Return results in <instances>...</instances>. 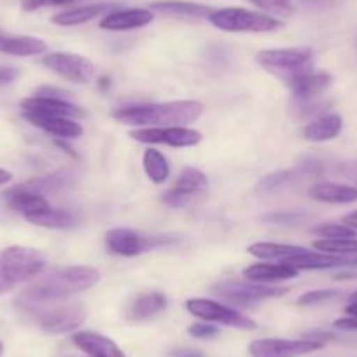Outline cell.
<instances>
[{
	"mask_svg": "<svg viewBox=\"0 0 357 357\" xmlns=\"http://www.w3.org/2000/svg\"><path fill=\"white\" fill-rule=\"evenodd\" d=\"M100 280V272L89 266L58 268L40 275L18 296L16 305L26 314L47 307L50 303H60L74 294L93 287Z\"/></svg>",
	"mask_w": 357,
	"mask_h": 357,
	"instance_id": "obj_1",
	"label": "cell"
},
{
	"mask_svg": "<svg viewBox=\"0 0 357 357\" xmlns=\"http://www.w3.org/2000/svg\"><path fill=\"white\" fill-rule=\"evenodd\" d=\"M202 112L204 105L198 100H175L118 109L112 116L123 125L156 128V126H181L193 123L200 118Z\"/></svg>",
	"mask_w": 357,
	"mask_h": 357,
	"instance_id": "obj_2",
	"label": "cell"
},
{
	"mask_svg": "<svg viewBox=\"0 0 357 357\" xmlns=\"http://www.w3.org/2000/svg\"><path fill=\"white\" fill-rule=\"evenodd\" d=\"M46 257L37 249L11 245L0 250V294L15 289L18 284L39 275Z\"/></svg>",
	"mask_w": 357,
	"mask_h": 357,
	"instance_id": "obj_3",
	"label": "cell"
},
{
	"mask_svg": "<svg viewBox=\"0 0 357 357\" xmlns=\"http://www.w3.org/2000/svg\"><path fill=\"white\" fill-rule=\"evenodd\" d=\"M208 22L222 32L242 33H264L280 29L282 23L270 15L247 11L242 8L214 9L208 16Z\"/></svg>",
	"mask_w": 357,
	"mask_h": 357,
	"instance_id": "obj_4",
	"label": "cell"
},
{
	"mask_svg": "<svg viewBox=\"0 0 357 357\" xmlns=\"http://www.w3.org/2000/svg\"><path fill=\"white\" fill-rule=\"evenodd\" d=\"M212 293L218 294L222 300L229 303L249 307V305L259 303V301L270 300V298L282 296L287 293L284 287H270L256 282H242V280H221L212 286Z\"/></svg>",
	"mask_w": 357,
	"mask_h": 357,
	"instance_id": "obj_5",
	"label": "cell"
},
{
	"mask_svg": "<svg viewBox=\"0 0 357 357\" xmlns=\"http://www.w3.org/2000/svg\"><path fill=\"white\" fill-rule=\"evenodd\" d=\"M105 242H107L111 252L118 254V256L133 257L147 252V250L174 243L175 238L167 235H140V233L128 228H114L107 233Z\"/></svg>",
	"mask_w": 357,
	"mask_h": 357,
	"instance_id": "obj_6",
	"label": "cell"
},
{
	"mask_svg": "<svg viewBox=\"0 0 357 357\" xmlns=\"http://www.w3.org/2000/svg\"><path fill=\"white\" fill-rule=\"evenodd\" d=\"M30 315L37 319V324L43 331L50 335H61L75 331L84 322L86 308L81 303H61L54 307H43Z\"/></svg>",
	"mask_w": 357,
	"mask_h": 357,
	"instance_id": "obj_7",
	"label": "cell"
},
{
	"mask_svg": "<svg viewBox=\"0 0 357 357\" xmlns=\"http://www.w3.org/2000/svg\"><path fill=\"white\" fill-rule=\"evenodd\" d=\"M208 190L207 175L198 168L186 167L178 174L174 186L163 195V204L174 208H183L195 204L198 198L204 197Z\"/></svg>",
	"mask_w": 357,
	"mask_h": 357,
	"instance_id": "obj_8",
	"label": "cell"
},
{
	"mask_svg": "<svg viewBox=\"0 0 357 357\" xmlns=\"http://www.w3.org/2000/svg\"><path fill=\"white\" fill-rule=\"evenodd\" d=\"M186 308L190 314H193L198 319H204L205 322H218V324L229 326V328L249 329V331L256 329V322L252 319H249L235 308L218 303V301L195 298V300L186 301Z\"/></svg>",
	"mask_w": 357,
	"mask_h": 357,
	"instance_id": "obj_9",
	"label": "cell"
},
{
	"mask_svg": "<svg viewBox=\"0 0 357 357\" xmlns=\"http://www.w3.org/2000/svg\"><path fill=\"white\" fill-rule=\"evenodd\" d=\"M43 63L50 70L56 72L58 75L75 84H86L95 77V72H97L93 61H89L81 54L63 53V51L46 54L43 58Z\"/></svg>",
	"mask_w": 357,
	"mask_h": 357,
	"instance_id": "obj_10",
	"label": "cell"
},
{
	"mask_svg": "<svg viewBox=\"0 0 357 357\" xmlns=\"http://www.w3.org/2000/svg\"><path fill=\"white\" fill-rule=\"evenodd\" d=\"M324 343L314 340H284V338H263L254 340L249 345L250 357H300L305 354L322 349Z\"/></svg>",
	"mask_w": 357,
	"mask_h": 357,
	"instance_id": "obj_11",
	"label": "cell"
},
{
	"mask_svg": "<svg viewBox=\"0 0 357 357\" xmlns=\"http://www.w3.org/2000/svg\"><path fill=\"white\" fill-rule=\"evenodd\" d=\"M133 140L142 144H165L172 147H195L202 142V133L186 126H156L130 133Z\"/></svg>",
	"mask_w": 357,
	"mask_h": 357,
	"instance_id": "obj_12",
	"label": "cell"
},
{
	"mask_svg": "<svg viewBox=\"0 0 357 357\" xmlns=\"http://www.w3.org/2000/svg\"><path fill=\"white\" fill-rule=\"evenodd\" d=\"M282 79L287 82L294 97L301 102H308L312 98L319 97L321 93H324L333 81V77L328 72L312 70L310 63L282 75Z\"/></svg>",
	"mask_w": 357,
	"mask_h": 357,
	"instance_id": "obj_13",
	"label": "cell"
},
{
	"mask_svg": "<svg viewBox=\"0 0 357 357\" xmlns=\"http://www.w3.org/2000/svg\"><path fill=\"white\" fill-rule=\"evenodd\" d=\"M257 63L280 77L312 61V50L308 47H286V50H264L257 53Z\"/></svg>",
	"mask_w": 357,
	"mask_h": 357,
	"instance_id": "obj_14",
	"label": "cell"
},
{
	"mask_svg": "<svg viewBox=\"0 0 357 357\" xmlns=\"http://www.w3.org/2000/svg\"><path fill=\"white\" fill-rule=\"evenodd\" d=\"M322 172V165L317 160H305L303 165L293 168V170H282L263 177L257 183L256 190L259 193H279V191L289 190L301 183L305 177H315Z\"/></svg>",
	"mask_w": 357,
	"mask_h": 357,
	"instance_id": "obj_15",
	"label": "cell"
},
{
	"mask_svg": "<svg viewBox=\"0 0 357 357\" xmlns=\"http://www.w3.org/2000/svg\"><path fill=\"white\" fill-rule=\"evenodd\" d=\"M23 112L29 114H44V116H61V118H81L86 112L81 107L74 105L72 102L63 100V98H53V97H36L25 98L22 102Z\"/></svg>",
	"mask_w": 357,
	"mask_h": 357,
	"instance_id": "obj_16",
	"label": "cell"
},
{
	"mask_svg": "<svg viewBox=\"0 0 357 357\" xmlns=\"http://www.w3.org/2000/svg\"><path fill=\"white\" fill-rule=\"evenodd\" d=\"M72 343L89 357H126V354L107 336L93 331H79L72 336Z\"/></svg>",
	"mask_w": 357,
	"mask_h": 357,
	"instance_id": "obj_17",
	"label": "cell"
},
{
	"mask_svg": "<svg viewBox=\"0 0 357 357\" xmlns=\"http://www.w3.org/2000/svg\"><path fill=\"white\" fill-rule=\"evenodd\" d=\"M26 119L37 128L44 130L46 133L60 139H77L82 135V126L72 118H61V116H44V114H29L23 112Z\"/></svg>",
	"mask_w": 357,
	"mask_h": 357,
	"instance_id": "obj_18",
	"label": "cell"
},
{
	"mask_svg": "<svg viewBox=\"0 0 357 357\" xmlns=\"http://www.w3.org/2000/svg\"><path fill=\"white\" fill-rule=\"evenodd\" d=\"M4 200L6 204H8V207H11L13 211L23 214V218L50 207L46 197L36 193V191H32L30 188H26L25 184H18V186L6 191Z\"/></svg>",
	"mask_w": 357,
	"mask_h": 357,
	"instance_id": "obj_19",
	"label": "cell"
},
{
	"mask_svg": "<svg viewBox=\"0 0 357 357\" xmlns=\"http://www.w3.org/2000/svg\"><path fill=\"white\" fill-rule=\"evenodd\" d=\"M153 22V13L147 9H118L105 16L100 22V29L112 32H125V30L142 29Z\"/></svg>",
	"mask_w": 357,
	"mask_h": 357,
	"instance_id": "obj_20",
	"label": "cell"
},
{
	"mask_svg": "<svg viewBox=\"0 0 357 357\" xmlns=\"http://www.w3.org/2000/svg\"><path fill=\"white\" fill-rule=\"evenodd\" d=\"M243 277L256 284L280 282V280H289L298 277V270L287 263H257L245 268Z\"/></svg>",
	"mask_w": 357,
	"mask_h": 357,
	"instance_id": "obj_21",
	"label": "cell"
},
{
	"mask_svg": "<svg viewBox=\"0 0 357 357\" xmlns=\"http://www.w3.org/2000/svg\"><path fill=\"white\" fill-rule=\"evenodd\" d=\"M289 266L300 270H326V268H338V266H349L352 261L345 259L342 256H335V254L326 252H312V250H305L303 254L291 257L286 261Z\"/></svg>",
	"mask_w": 357,
	"mask_h": 357,
	"instance_id": "obj_22",
	"label": "cell"
},
{
	"mask_svg": "<svg viewBox=\"0 0 357 357\" xmlns=\"http://www.w3.org/2000/svg\"><path fill=\"white\" fill-rule=\"evenodd\" d=\"M167 307V298L161 293H146L140 294L135 301L128 307L126 317L130 321H147V319L156 317L160 312L165 310Z\"/></svg>",
	"mask_w": 357,
	"mask_h": 357,
	"instance_id": "obj_23",
	"label": "cell"
},
{
	"mask_svg": "<svg viewBox=\"0 0 357 357\" xmlns=\"http://www.w3.org/2000/svg\"><path fill=\"white\" fill-rule=\"evenodd\" d=\"M343 128V119L338 114H326L305 126L303 137L310 142H326L340 135Z\"/></svg>",
	"mask_w": 357,
	"mask_h": 357,
	"instance_id": "obj_24",
	"label": "cell"
},
{
	"mask_svg": "<svg viewBox=\"0 0 357 357\" xmlns=\"http://www.w3.org/2000/svg\"><path fill=\"white\" fill-rule=\"evenodd\" d=\"M310 197L324 204H354L357 202V190L345 184L319 183L310 190Z\"/></svg>",
	"mask_w": 357,
	"mask_h": 357,
	"instance_id": "obj_25",
	"label": "cell"
},
{
	"mask_svg": "<svg viewBox=\"0 0 357 357\" xmlns=\"http://www.w3.org/2000/svg\"><path fill=\"white\" fill-rule=\"evenodd\" d=\"M46 50V43L37 37L0 36V53L13 54V56H36Z\"/></svg>",
	"mask_w": 357,
	"mask_h": 357,
	"instance_id": "obj_26",
	"label": "cell"
},
{
	"mask_svg": "<svg viewBox=\"0 0 357 357\" xmlns=\"http://www.w3.org/2000/svg\"><path fill=\"white\" fill-rule=\"evenodd\" d=\"M25 219L29 222H32V225L54 229L72 228V226H75L79 222L77 215H75L74 212L67 211V208H54L51 207V205L47 208H44V211L26 215Z\"/></svg>",
	"mask_w": 357,
	"mask_h": 357,
	"instance_id": "obj_27",
	"label": "cell"
},
{
	"mask_svg": "<svg viewBox=\"0 0 357 357\" xmlns=\"http://www.w3.org/2000/svg\"><path fill=\"white\" fill-rule=\"evenodd\" d=\"M112 6L109 4H95V6H81V8H74V9H67L63 13H58L51 18V22L54 25L60 26H75V25H82V23L91 22L97 16L104 15V13L111 11Z\"/></svg>",
	"mask_w": 357,
	"mask_h": 357,
	"instance_id": "obj_28",
	"label": "cell"
},
{
	"mask_svg": "<svg viewBox=\"0 0 357 357\" xmlns=\"http://www.w3.org/2000/svg\"><path fill=\"white\" fill-rule=\"evenodd\" d=\"M247 250H249L250 256L259 257V259H275V261H284V263H286L287 259L298 256V254H303L307 249L298 245H287V243L257 242V243H252Z\"/></svg>",
	"mask_w": 357,
	"mask_h": 357,
	"instance_id": "obj_29",
	"label": "cell"
},
{
	"mask_svg": "<svg viewBox=\"0 0 357 357\" xmlns=\"http://www.w3.org/2000/svg\"><path fill=\"white\" fill-rule=\"evenodd\" d=\"M75 177L70 172H54V174L44 175V177H37L29 181V183H23L26 188H30L32 191L39 195L46 193H60V191L67 190L74 184Z\"/></svg>",
	"mask_w": 357,
	"mask_h": 357,
	"instance_id": "obj_30",
	"label": "cell"
},
{
	"mask_svg": "<svg viewBox=\"0 0 357 357\" xmlns=\"http://www.w3.org/2000/svg\"><path fill=\"white\" fill-rule=\"evenodd\" d=\"M153 11L168 16H186V18H208L214 11L208 6L193 4V2H156L151 6Z\"/></svg>",
	"mask_w": 357,
	"mask_h": 357,
	"instance_id": "obj_31",
	"label": "cell"
},
{
	"mask_svg": "<svg viewBox=\"0 0 357 357\" xmlns=\"http://www.w3.org/2000/svg\"><path fill=\"white\" fill-rule=\"evenodd\" d=\"M144 170L154 184L165 183L170 175V167L163 154L156 149H147L142 156Z\"/></svg>",
	"mask_w": 357,
	"mask_h": 357,
	"instance_id": "obj_32",
	"label": "cell"
},
{
	"mask_svg": "<svg viewBox=\"0 0 357 357\" xmlns=\"http://www.w3.org/2000/svg\"><path fill=\"white\" fill-rule=\"evenodd\" d=\"M315 249L326 254H335V256H342V254H357V238H342V240H317L314 242Z\"/></svg>",
	"mask_w": 357,
	"mask_h": 357,
	"instance_id": "obj_33",
	"label": "cell"
},
{
	"mask_svg": "<svg viewBox=\"0 0 357 357\" xmlns=\"http://www.w3.org/2000/svg\"><path fill=\"white\" fill-rule=\"evenodd\" d=\"M247 2L256 6L261 11L268 13V15L280 16V18H287L294 11L293 0H247Z\"/></svg>",
	"mask_w": 357,
	"mask_h": 357,
	"instance_id": "obj_34",
	"label": "cell"
},
{
	"mask_svg": "<svg viewBox=\"0 0 357 357\" xmlns=\"http://www.w3.org/2000/svg\"><path fill=\"white\" fill-rule=\"evenodd\" d=\"M308 218L310 215L305 214V212H272V214L264 215V221L294 228V226H301L303 222H307Z\"/></svg>",
	"mask_w": 357,
	"mask_h": 357,
	"instance_id": "obj_35",
	"label": "cell"
},
{
	"mask_svg": "<svg viewBox=\"0 0 357 357\" xmlns=\"http://www.w3.org/2000/svg\"><path fill=\"white\" fill-rule=\"evenodd\" d=\"M314 233L322 235L328 240H342V238H356V229L347 225H321L315 226Z\"/></svg>",
	"mask_w": 357,
	"mask_h": 357,
	"instance_id": "obj_36",
	"label": "cell"
},
{
	"mask_svg": "<svg viewBox=\"0 0 357 357\" xmlns=\"http://www.w3.org/2000/svg\"><path fill=\"white\" fill-rule=\"evenodd\" d=\"M338 296L336 291L329 289H321V291H310V293L303 294V296L298 298V305H303V307H312V305H321L324 301L333 300V298Z\"/></svg>",
	"mask_w": 357,
	"mask_h": 357,
	"instance_id": "obj_37",
	"label": "cell"
},
{
	"mask_svg": "<svg viewBox=\"0 0 357 357\" xmlns=\"http://www.w3.org/2000/svg\"><path fill=\"white\" fill-rule=\"evenodd\" d=\"M75 0H20L22 9L26 13H33L43 8H60V6H70Z\"/></svg>",
	"mask_w": 357,
	"mask_h": 357,
	"instance_id": "obj_38",
	"label": "cell"
},
{
	"mask_svg": "<svg viewBox=\"0 0 357 357\" xmlns=\"http://www.w3.org/2000/svg\"><path fill=\"white\" fill-rule=\"evenodd\" d=\"M298 2H300L301 8H305L307 11L321 13L338 8V6H342L343 0H298Z\"/></svg>",
	"mask_w": 357,
	"mask_h": 357,
	"instance_id": "obj_39",
	"label": "cell"
},
{
	"mask_svg": "<svg viewBox=\"0 0 357 357\" xmlns=\"http://www.w3.org/2000/svg\"><path fill=\"white\" fill-rule=\"evenodd\" d=\"M188 333H190L191 336H195V338L211 340V338H215V336H219V328L208 324V322H197V324L188 328Z\"/></svg>",
	"mask_w": 357,
	"mask_h": 357,
	"instance_id": "obj_40",
	"label": "cell"
},
{
	"mask_svg": "<svg viewBox=\"0 0 357 357\" xmlns=\"http://www.w3.org/2000/svg\"><path fill=\"white\" fill-rule=\"evenodd\" d=\"M20 70L15 67H0V86H8L18 79Z\"/></svg>",
	"mask_w": 357,
	"mask_h": 357,
	"instance_id": "obj_41",
	"label": "cell"
},
{
	"mask_svg": "<svg viewBox=\"0 0 357 357\" xmlns=\"http://www.w3.org/2000/svg\"><path fill=\"white\" fill-rule=\"evenodd\" d=\"M335 328L343 329V331H357V315H349L335 321Z\"/></svg>",
	"mask_w": 357,
	"mask_h": 357,
	"instance_id": "obj_42",
	"label": "cell"
},
{
	"mask_svg": "<svg viewBox=\"0 0 357 357\" xmlns=\"http://www.w3.org/2000/svg\"><path fill=\"white\" fill-rule=\"evenodd\" d=\"M170 357H204V352L191 347H177L170 352Z\"/></svg>",
	"mask_w": 357,
	"mask_h": 357,
	"instance_id": "obj_43",
	"label": "cell"
},
{
	"mask_svg": "<svg viewBox=\"0 0 357 357\" xmlns=\"http://www.w3.org/2000/svg\"><path fill=\"white\" fill-rule=\"evenodd\" d=\"M347 314L349 315H357V293H354L350 296V303L347 307Z\"/></svg>",
	"mask_w": 357,
	"mask_h": 357,
	"instance_id": "obj_44",
	"label": "cell"
},
{
	"mask_svg": "<svg viewBox=\"0 0 357 357\" xmlns=\"http://www.w3.org/2000/svg\"><path fill=\"white\" fill-rule=\"evenodd\" d=\"M345 225L350 226V228L357 229V211L352 212V214H349L345 218Z\"/></svg>",
	"mask_w": 357,
	"mask_h": 357,
	"instance_id": "obj_45",
	"label": "cell"
},
{
	"mask_svg": "<svg viewBox=\"0 0 357 357\" xmlns=\"http://www.w3.org/2000/svg\"><path fill=\"white\" fill-rule=\"evenodd\" d=\"M11 178H13L11 172L4 170V168H0V186H2V184H8Z\"/></svg>",
	"mask_w": 357,
	"mask_h": 357,
	"instance_id": "obj_46",
	"label": "cell"
},
{
	"mask_svg": "<svg viewBox=\"0 0 357 357\" xmlns=\"http://www.w3.org/2000/svg\"><path fill=\"white\" fill-rule=\"evenodd\" d=\"M4 356V343L0 342V357Z\"/></svg>",
	"mask_w": 357,
	"mask_h": 357,
	"instance_id": "obj_47",
	"label": "cell"
},
{
	"mask_svg": "<svg viewBox=\"0 0 357 357\" xmlns=\"http://www.w3.org/2000/svg\"><path fill=\"white\" fill-rule=\"evenodd\" d=\"M352 264H356V266H357V259H354V261H352Z\"/></svg>",
	"mask_w": 357,
	"mask_h": 357,
	"instance_id": "obj_48",
	"label": "cell"
}]
</instances>
